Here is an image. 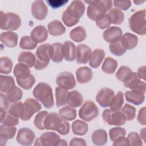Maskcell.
Listing matches in <instances>:
<instances>
[{"label": "cell", "instance_id": "9a60e30c", "mask_svg": "<svg viewBox=\"0 0 146 146\" xmlns=\"http://www.w3.org/2000/svg\"><path fill=\"white\" fill-rule=\"evenodd\" d=\"M114 95L115 92L112 89L103 87L98 91L96 96V100L102 107L106 108L109 106L110 102Z\"/></svg>", "mask_w": 146, "mask_h": 146}, {"label": "cell", "instance_id": "9f6ffc18", "mask_svg": "<svg viewBox=\"0 0 146 146\" xmlns=\"http://www.w3.org/2000/svg\"><path fill=\"white\" fill-rule=\"evenodd\" d=\"M145 113H146V108L145 107H143L140 110L137 117V120L138 122L141 125H146Z\"/></svg>", "mask_w": 146, "mask_h": 146}, {"label": "cell", "instance_id": "74e56055", "mask_svg": "<svg viewBox=\"0 0 146 146\" xmlns=\"http://www.w3.org/2000/svg\"><path fill=\"white\" fill-rule=\"evenodd\" d=\"M5 96L9 103H15L22 99L23 92L21 88L15 86L6 92Z\"/></svg>", "mask_w": 146, "mask_h": 146}, {"label": "cell", "instance_id": "30bf717a", "mask_svg": "<svg viewBox=\"0 0 146 146\" xmlns=\"http://www.w3.org/2000/svg\"><path fill=\"white\" fill-rule=\"evenodd\" d=\"M23 104L25 112L21 117V120L23 121L29 120L35 113L39 112L42 109L41 104L38 100L33 98H28L26 99Z\"/></svg>", "mask_w": 146, "mask_h": 146}, {"label": "cell", "instance_id": "8992f818", "mask_svg": "<svg viewBox=\"0 0 146 146\" xmlns=\"http://www.w3.org/2000/svg\"><path fill=\"white\" fill-rule=\"evenodd\" d=\"M1 29L3 30H16L21 25V19L15 13L0 12Z\"/></svg>", "mask_w": 146, "mask_h": 146}, {"label": "cell", "instance_id": "4fadbf2b", "mask_svg": "<svg viewBox=\"0 0 146 146\" xmlns=\"http://www.w3.org/2000/svg\"><path fill=\"white\" fill-rule=\"evenodd\" d=\"M123 83L125 87L129 88L131 90L139 91L143 94L145 93V83L140 80L137 74L135 72H132Z\"/></svg>", "mask_w": 146, "mask_h": 146}, {"label": "cell", "instance_id": "c3c4849f", "mask_svg": "<svg viewBox=\"0 0 146 146\" xmlns=\"http://www.w3.org/2000/svg\"><path fill=\"white\" fill-rule=\"evenodd\" d=\"M17 84L23 89L28 90L31 88L35 82V78L34 75H31L29 78L23 80H16Z\"/></svg>", "mask_w": 146, "mask_h": 146}, {"label": "cell", "instance_id": "ab89813d", "mask_svg": "<svg viewBox=\"0 0 146 146\" xmlns=\"http://www.w3.org/2000/svg\"><path fill=\"white\" fill-rule=\"evenodd\" d=\"M112 23L119 25L122 23L124 18V13L117 8L112 9L108 13Z\"/></svg>", "mask_w": 146, "mask_h": 146}, {"label": "cell", "instance_id": "277c9868", "mask_svg": "<svg viewBox=\"0 0 146 146\" xmlns=\"http://www.w3.org/2000/svg\"><path fill=\"white\" fill-rule=\"evenodd\" d=\"M33 96L46 108H51L54 104L52 90L50 84L44 82L38 83L33 92Z\"/></svg>", "mask_w": 146, "mask_h": 146}, {"label": "cell", "instance_id": "f35d334b", "mask_svg": "<svg viewBox=\"0 0 146 146\" xmlns=\"http://www.w3.org/2000/svg\"><path fill=\"white\" fill-rule=\"evenodd\" d=\"M60 117L64 120L71 121L76 117V111L70 106H65L59 111Z\"/></svg>", "mask_w": 146, "mask_h": 146}, {"label": "cell", "instance_id": "f546056e", "mask_svg": "<svg viewBox=\"0 0 146 146\" xmlns=\"http://www.w3.org/2000/svg\"><path fill=\"white\" fill-rule=\"evenodd\" d=\"M18 60L19 63L23 64L29 67H33L35 63V56L30 51H23L20 52L18 57Z\"/></svg>", "mask_w": 146, "mask_h": 146}, {"label": "cell", "instance_id": "d6a6232c", "mask_svg": "<svg viewBox=\"0 0 146 146\" xmlns=\"http://www.w3.org/2000/svg\"><path fill=\"white\" fill-rule=\"evenodd\" d=\"M71 127L72 132L75 135L79 136L86 135L88 129V125L87 123L80 120H76L74 121L72 124Z\"/></svg>", "mask_w": 146, "mask_h": 146}, {"label": "cell", "instance_id": "2e32d148", "mask_svg": "<svg viewBox=\"0 0 146 146\" xmlns=\"http://www.w3.org/2000/svg\"><path fill=\"white\" fill-rule=\"evenodd\" d=\"M92 56L91 49L86 44H79L76 48V62L78 64H87Z\"/></svg>", "mask_w": 146, "mask_h": 146}, {"label": "cell", "instance_id": "bcb514c9", "mask_svg": "<svg viewBox=\"0 0 146 146\" xmlns=\"http://www.w3.org/2000/svg\"><path fill=\"white\" fill-rule=\"evenodd\" d=\"M121 111L124 115L126 120L131 121L135 117L136 108L129 104H125V105L121 108Z\"/></svg>", "mask_w": 146, "mask_h": 146}, {"label": "cell", "instance_id": "3957f363", "mask_svg": "<svg viewBox=\"0 0 146 146\" xmlns=\"http://www.w3.org/2000/svg\"><path fill=\"white\" fill-rule=\"evenodd\" d=\"M44 126L45 129L57 131L62 135H66L70 132V124L63 120L56 112L48 113L45 119Z\"/></svg>", "mask_w": 146, "mask_h": 146}, {"label": "cell", "instance_id": "d4e9b609", "mask_svg": "<svg viewBox=\"0 0 146 146\" xmlns=\"http://www.w3.org/2000/svg\"><path fill=\"white\" fill-rule=\"evenodd\" d=\"M125 97L127 101L137 106L142 104L145 100L144 94L136 90L126 91Z\"/></svg>", "mask_w": 146, "mask_h": 146}, {"label": "cell", "instance_id": "6f0895ef", "mask_svg": "<svg viewBox=\"0 0 146 146\" xmlns=\"http://www.w3.org/2000/svg\"><path fill=\"white\" fill-rule=\"evenodd\" d=\"M48 5L53 9H56L64 5L68 1H46Z\"/></svg>", "mask_w": 146, "mask_h": 146}, {"label": "cell", "instance_id": "d6986e66", "mask_svg": "<svg viewBox=\"0 0 146 146\" xmlns=\"http://www.w3.org/2000/svg\"><path fill=\"white\" fill-rule=\"evenodd\" d=\"M62 53L63 57L66 61H74L76 55L75 44L69 40L65 41L62 46Z\"/></svg>", "mask_w": 146, "mask_h": 146}, {"label": "cell", "instance_id": "7402d4cb", "mask_svg": "<svg viewBox=\"0 0 146 146\" xmlns=\"http://www.w3.org/2000/svg\"><path fill=\"white\" fill-rule=\"evenodd\" d=\"M0 39L1 42L7 47H15L18 43V35L14 32H2L0 35Z\"/></svg>", "mask_w": 146, "mask_h": 146}, {"label": "cell", "instance_id": "6da1fadb", "mask_svg": "<svg viewBox=\"0 0 146 146\" xmlns=\"http://www.w3.org/2000/svg\"><path fill=\"white\" fill-rule=\"evenodd\" d=\"M86 9L84 3L81 1H73L63 11L62 19L67 27H71L78 23Z\"/></svg>", "mask_w": 146, "mask_h": 146}, {"label": "cell", "instance_id": "52a82bcc", "mask_svg": "<svg viewBox=\"0 0 146 146\" xmlns=\"http://www.w3.org/2000/svg\"><path fill=\"white\" fill-rule=\"evenodd\" d=\"M50 44L44 43L39 46L35 52V69L41 70L46 68L49 64L50 60L49 55V48Z\"/></svg>", "mask_w": 146, "mask_h": 146}, {"label": "cell", "instance_id": "03108f58", "mask_svg": "<svg viewBox=\"0 0 146 146\" xmlns=\"http://www.w3.org/2000/svg\"><path fill=\"white\" fill-rule=\"evenodd\" d=\"M145 1H133V2L136 4V5H139L140 3H144Z\"/></svg>", "mask_w": 146, "mask_h": 146}, {"label": "cell", "instance_id": "d590c367", "mask_svg": "<svg viewBox=\"0 0 146 146\" xmlns=\"http://www.w3.org/2000/svg\"><path fill=\"white\" fill-rule=\"evenodd\" d=\"M71 39L76 42L83 41L86 38V31L82 26H78L71 30L70 33Z\"/></svg>", "mask_w": 146, "mask_h": 146}, {"label": "cell", "instance_id": "e0dca14e", "mask_svg": "<svg viewBox=\"0 0 146 146\" xmlns=\"http://www.w3.org/2000/svg\"><path fill=\"white\" fill-rule=\"evenodd\" d=\"M31 11L35 19L41 21L46 17L48 9L43 1H35L32 3Z\"/></svg>", "mask_w": 146, "mask_h": 146}, {"label": "cell", "instance_id": "ac0fdd59", "mask_svg": "<svg viewBox=\"0 0 146 146\" xmlns=\"http://www.w3.org/2000/svg\"><path fill=\"white\" fill-rule=\"evenodd\" d=\"M103 39L108 43L119 42L122 36L121 29L117 26H111L107 28L103 34Z\"/></svg>", "mask_w": 146, "mask_h": 146}, {"label": "cell", "instance_id": "be15d7a7", "mask_svg": "<svg viewBox=\"0 0 146 146\" xmlns=\"http://www.w3.org/2000/svg\"><path fill=\"white\" fill-rule=\"evenodd\" d=\"M145 128H144L140 131V135L144 141H145Z\"/></svg>", "mask_w": 146, "mask_h": 146}, {"label": "cell", "instance_id": "60d3db41", "mask_svg": "<svg viewBox=\"0 0 146 146\" xmlns=\"http://www.w3.org/2000/svg\"><path fill=\"white\" fill-rule=\"evenodd\" d=\"M25 112L24 104L21 102H17L10 105L8 113L17 117H21Z\"/></svg>", "mask_w": 146, "mask_h": 146}, {"label": "cell", "instance_id": "7c38bea8", "mask_svg": "<svg viewBox=\"0 0 146 146\" xmlns=\"http://www.w3.org/2000/svg\"><path fill=\"white\" fill-rule=\"evenodd\" d=\"M56 82L59 87L66 90H72L76 86V81L73 74L68 71L59 73L56 77Z\"/></svg>", "mask_w": 146, "mask_h": 146}, {"label": "cell", "instance_id": "680465c9", "mask_svg": "<svg viewBox=\"0 0 146 146\" xmlns=\"http://www.w3.org/2000/svg\"><path fill=\"white\" fill-rule=\"evenodd\" d=\"M69 145L70 146H73V145H83V146H86L87 143L86 141L83 139L81 138H78V137H74L72 138L70 141Z\"/></svg>", "mask_w": 146, "mask_h": 146}, {"label": "cell", "instance_id": "ffe728a7", "mask_svg": "<svg viewBox=\"0 0 146 146\" xmlns=\"http://www.w3.org/2000/svg\"><path fill=\"white\" fill-rule=\"evenodd\" d=\"M92 70L87 66L79 67L76 71V79L80 84H85L89 82L92 79Z\"/></svg>", "mask_w": 146, "mask_h": 146}, {"label": "cell", "instance_id": "816d5d0a", "mask_svg": "<svg viewBox=\"0 0 146 146\" xmlns=\"http://www.w3.org/2000/svg\"><path fill=\"white\" fill-rule=\"evenodd\" d=\"M127 139L128 140L129 145L141 146L143 145L142 140L139 134L135 132H131L128 135Z\"/></svg>", "mask_w": 146, "mask_h": 146}, {"label": "cell", "instance_id": "1f68e13d", "mask_svg": "<svg viewBox=\"0 0 146 146\" xmlns=\"http://www.w3.org/2000/svg\"><path fill=\"white\" fill-rule=\"evenodd\" d=\"M93 143L96 145H105L107 141V134L106 131L103 129L95 131L91 136Z\"/></svg>", "mask_w": 146, "mask_h": 146}, {"label": "cell", "instance_id": "5b68a950", "mask_svg": "<svg viewBox=\"0 0 146 146\" xmlns=\"http://www.w3.org/2000/svg\"><path fill=\"white\" fill-rule=\"evenodd\" d=\"M129 27L134 33L140 35L146 34L145 10H139L134 13L129 18Z\"/></svg>", "mask_w": 146, "mask_h": 146}, {"label": "cell", "instance_id": "7bdbcfd3", "mask_svg": "<svg viewBox=\"0 0 146 146\" xmlns=\"http://www.w3.org/2000/svg\"><path fill=\"white\" fill-rule=\"evenodd\" d=\"M13 62L7 56H2L0 59V72L8 74L10 73L13 68Z\"/></svg>", "mask_w": 146, "mask_h": 146}, {"label": "cell", "instance_id": "484cf974", "mask_svg": "<svg viewBox=\"0 0 146 146\" xmlns=\"http://www.w3.org/2000/svg\"><path fill=\"white\" fill-rule=\"evenodd\" d=\"M1 145H5L8 139H13L16 133L17 128L14 127L7 126L3 124L0 126Z\"/></svg>", "mask_w": 146, "mask_h": 146}, {"label": "cell", "instance_id": "ba28073f", "mask_svg": "<svg viewBox=\"0 0 146 146\" xmlns=\"http://www.w3.org/2000/svg\"><path fill=\"white\" fill-rule=\"evenodd\" d=\"M102 117L104 123L111 125H123L126 122V118L120 111H113L107 108L103 111Z\"/></svg>", "mask_w": 146, "mask_h": 146}, {"label": "cell", "instance_id": "f5cc1de1", "mask_svg": "<svg viewBox=\"0 0 146 146\" xmlns=\"http://www.w3.org/2000/svg\"><path fill=\"white\" fill-rule=\"evenodd\" d=\"M1 123L5 125L14 127L19 123V119L7 112L5 117Z\"/></svg>", "mask_w": 146, "mask_h": 146}, {"label": "cell", "instance_id": "8d00e7d4", "mask_svg": "<svg viewBox=\"0 0 146 146\" xmlns=\"http://www.w3.org/2000/svg\"><path fill=\"white\" fill-rule=\"evenodd\" d=\"M68 94V91L67 90L63 89L59 87L55 88L56 106L58 108L67 104V97Z\"/></svg>", "mask_w": 146, "mask_h": 146}, {"label": "cell", "instance_id": "681fc988", "mask_svg": "<svg viewBox=\"0 0 146 146\" xmlns=\"http://www.w3.org/2000/svg\"><path fill=\"white\" fill-rule=\"evenodd\" d=\"M126 131L124 128L121 127H114L111 128L109 131V135L111 140L114 141L121 136H125Z\"/></svg>", "mask_w": 146, "mask_h": 146}, {"label": "cell", "instance_id": "44dd1931", "mask_svg": "<svg viewBox=\"0 0 146 146\" xmlns=\"http://www.w3.org/2000/svg\"><path fill=\"white\" fill-rule=\"evenodd\" d=\"M30 36L36 43H42L47 39L48 32L45 26L38 25L31 31Z\"/></svg>", "mask_w": 146, "mask_h": 146}, {"label": "cell", "instance_id": "83f0119b", "mask_svg": "<svg viewBox=\"0 0 146 146\" xmlns=\"http://www.w3.org/2000/svg\"><path fill=\"white\" fill-rule=\"evenodd\" d=\"M13 73L16 80H23L31 75L29 67L22 63H18L15 66Z\"/></svg>", "mask_w": 146, "mask_h": 146}, {"label": "cell", "instance_id": "7a4b0ae2", "mask_svg": "<svg viewBox=\"0 0 146 146\" xmlns=\"http://www.w3.org/2000/svg\"><path fill=\"white\" fill-rule=\"evenodd\" d=\"M84 2L89 4L87 9V17L95 22L102 18L112 6V1L110 0L84 1Z\"/></svg>", "mask_w": 146, "mask_h": 146}, {"label": "cell", "instance_id": "7dc6e473", "mask_svg": "<svg viewBox=\"0 0 146 146\" xmlns=\"http://www.w3.org/2000/svg\"><path fill=\"white\" fill-rule=\"evenodd\" d=\"M132 72V71L129 67L122 66L119 68L115 76L119 80L123 82Z\"/></svg>", "mask_w": 146, "mask_h": 146}, {"label": "cell", "instance_id": "6125c7cd", "mask_svg": "<svg viewBox=\"0 0 146 146\" xmlns=\"http://www.w3.org/2000/svg\"><path fill=\"white\" fill-rule=\"evenodd\" d=\"M145 66H142L140 67L137 70V75L140 79H142L143 80H145Z\"/></svg>", "mask_w": 146, "mask_h": 146}, {"label": "cell", "instance_id": "e7e4bbea", "mask_svg": "<svg viewBox=\"0 0 146 146\" xmlns=\"http://www.w3.org/2000/svg\"><path fill=\"white\" fill-rule=\"evenodd\" d=\"M67 145V143H66V141L64 140H60V143L59 144V145Z\"/></svg>", "mask_w": 146, "mask_h": 146}, {"label": "cell", "instance_id": "f1b7e54d", "mask_svg": "<svg viewBox=\"0 0 146 146\" xmlns=\"http://www.w3.org/2000/svg\"><path fill=\"white\" fill-rule=\"evenodd\" d=\"M48 31L52 36H59L63 35L66 31V27L62 23L58 20H54L47 25Z\"/></svg>", "mask_w": 146, "mask_h": 146}, {"label": "cell", "instance_id": "4316f807", "mask_svg": "<svg viewBox=\"0 0 146 146\" xmlns=\"http://www.w3.org/2000/svg\"><path fill=\"white\" fill-rule=\"evenodd\" d=\"M83 97L80 92L73 90L68 92L67 97V104L72 107L76 108L80 106L83 102Z\"/></svg>", "mask_w": 146, "mask_h": 146}, {"label": "cell", "instance_id": "cb8c5ba5", "mask_svg": "<svg viewBox=\"0 0 146 146\" xmlns=\"http://www.w3.org/2000/svg\"><path fill=\"white\" fill-rule=\"evenodd\" d=\"M62 44L59 42L54 43L50 46L49 55L50 59L55 63H60L63 59V57L62 53Z\"/></svg>", "mask_w": 146, "mask_h": 146}, {"label": "cell", "instance_id": "f907efd6", "mask_svg": "<svg viewBox=\"0 0 146 146\" xmlns=\"http://www.w3.org/2000/svg\"><path fill=\"white\" fill-rule=\"evenodd\" d=\"M109 49L112 54L118 56L123 55L126 52V50L123 48L120 42L110 44L109 46Z\"/></svg>", "mask_w": 146, "mask_h": 146}, {"label": "cell", "instance_id": "ee69618b", "mask_svg": "<svg viewBox=\"0 0 146 146\" xmlns=\"http://www.w3.org/2000/svg\"><path fill=\"white\" fill-rule=\"evenodd\" d=\"M37 43L31 36H24L21 39L19 47L23 50H33L36 47Z\"/></svg>", "mask_w": 146, "mask_h": 146}, {"label": "cell", "instance_id": "9c48e42d", "mask_svg": "<svg viewBox=\"0 0 146 146\" xmlns=\"http://www.w3.org/2000/svg\"><path fill=\"white\" fill-rule=\"evenodd\" d=\"M99 114L98 108L94 102L86 101L79 111V116L83 120L89 122L95 119Z\"/></svg>", "mask_w": 146, "mask_h": 146}, {"label": "cell", "instance_id": "8fae6325", "mask_svg": "<svg viewBox=\"0 0 146 146\" xmlns=\"http://www.w3.org/2000/svg\"><path fill=\"white\" fill-rule=\"evenodd\" d=\"M60 140L59 135L55 132H46L36 140L34 145L57 146L59 145Z\"/></svg>", "mask_w": 146, "mask_h": 146}, {"label": "cell", "instance_id": "603a6c76", "mask_svg": "<svg viewBox=\"0 0 146 146\" xmlns=\"http://www.w3.org/2000/svg\"><path fill=\"white\" fill-rule=\"evenodd\" d=\"M120 43L125 50H131L134 48L138 43V38L136 35L127 33L121 38Z\"/></svg>", "mask_w": 146, "mask_h": 146}, {"label": "cell", "instance_id": "e575fe53", "mask_svg": "<svg viewBox=\"0 0 146 146\" xmlns=\"http://www.w3.org/2000/svg\"><path fill=\"white\" fill-rule=\"evenodd\" d=\"M117 62L111 57L105 59L102 66V70L103 72L107 74H113L117 68Z\"/></svg>", "mask_w": 146, "mask_h": 146}, {"label": "cell", "instance_id": "11a10c76", "mask_svg": "<svg viewBox=\"0 0 146 146\" xmlns=\"http://www.w3.org/2000/svg\"><path fill=\"white\" fill-rule=\"evenodd\" d=\"M114 6L117 7L118 9L122 10H127L131 6V1H114L113 2Z\"/></svg>", "mask_w": 146, "mask_h": 146}, {"label": "cell", "instance_id": "4dcf8cb0", "mask_svg": "<svg viewBox=\"0 0 146 146\" xmlns=\"http://www.w3.org/2000/svg\"><path fill=\"white\" fill-rule=\"evenodd\" d=\"M105 56V52L103 49L96 48L92 53L91 59L90 60L89 65L92 68H96L99 67Z\"/></svg>", "mask_w": 146, "mask_h": 146}, {"label": "cell", "instance_id": "91938a15", "mask_svg": "<svg viewBox=\"0 0 146 146\" xmlns=\"http://www.w3.org/2000/svg\"><path fill=\"white\" fill-rule=\"evenodd\" d=\"M9 103L7 98L2 93L1 94V111H6L9 107Z\"/></svg>", "mask_w": 146, "mask_h": 146}, {"label": "cell", "instance_id": "5bb4252c", "mask_svg": "<svg viewBox=\"0 0 146 146\" xmlns=\"http://www.w3.org/2000/svg\"><path fill=\"white\" fill-rule=\"evenodd\" d=\"M35 138L34 132L30 128L24 127L19 129L17 136V141L18 144L22 145H31Z\"/></svg>", "mask_w": 146, "mask_h": 146}, {"label": "cell", "instance_id": "b9f144b4", "mask_svg": "<svg viewBox=\"0 0 146 146\" xmlns=\"http://www.w3.org/2000/svg\"><path fill=\"white\" fill-rule=\"evenodd\" d=\"M124 103L123 93L121 91H119L116 95H114L110 102L109 106L113 111L120 110Z\"/></svg>", "mask_w": 146, "mask_h": 146}, {"label": "cell", "instance_id": "836d02e7", "mask_svg": "<svg viewBox=\"0 0 146 146\" xmlns=\"http://www.w3.org/2000/svg\"><path fill=\"white\" fill-rule=\"evenodd\" d=\"M15 82L11 76L1 75L0 76V90L1 92H7L12 88L14 87Z\"/></svg>", "mask_w": 146, "mask_h": 146}, {"label": "cell", "instance_id": "db71d44e", "mask_svg": "<svg viewBox=\"0 0 146 146\" xmlns=\"http://www.w3.org/2000/svg\"><path fill=\"white\" fill-rule=\"evenodd\" d=\"M111 23L110 18L108 14H106L102 18L96 21L97 26L100 29H105L108 27Z\"/></svg>", "mask_w": 146, "mask_h": 146}, {"label": "cell", "instance_id": "f6af8a7d", "mask_svg": "<svg viewBox=\"0 0 146 146\" xmlns=\"http://www.w3.org/2000/svg\"><path fill=\"white\" fill-rule=\"evenodd\" d=\"M48 112L47 111H43L39 112L35 117L34 120V124L35 127H36L39 130L45 129L44 126V123L45 119Z\"/></svg>", "mask_w": 146, "mask_h": 146}, {"label": "cell", "instance_id": "94428289", "mask_svg": "<svg viewBox=\"0 0 146 146\" xmlns=\"http://www.w3.org/2000/svg\"><path fill=\"white\" fill-rule=\"evenodd\" d=\"M112 145H129V142L127 138L124 136H121L113 141Z\"/></svg>", "mask_w": 146, "mask_h": 146}]
</instances>
